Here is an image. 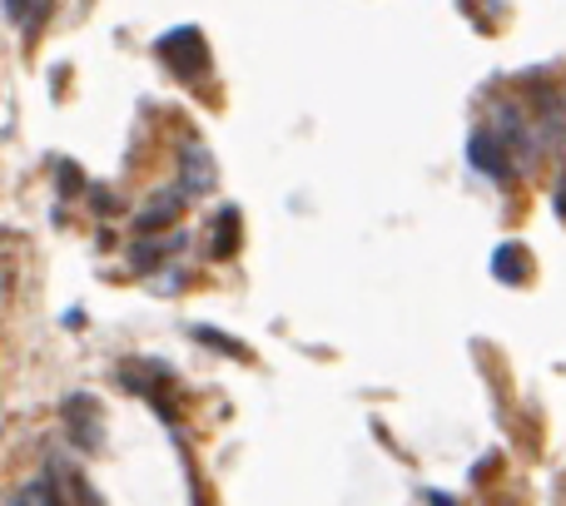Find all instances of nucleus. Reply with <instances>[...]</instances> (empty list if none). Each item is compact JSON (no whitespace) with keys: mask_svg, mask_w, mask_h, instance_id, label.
Segmentation results:
<instances>
[{"mask_svg":"<svg viewBox=\"0 0 566 506\" xmlns=\"http://www.w3.org/2000/svg\"><path fill=\"white\" fill-rule=\"evenodd\" d=\"M468 159L478 165V175H488V179H507L512 175V155H507V145H502L492 129H478V135L468 139Z\"/></svg>","mask_w":566,"mask_h":506,"instance_id":"f03ea898","label":"nucleus"},{"mask_svg":"<svg viewBox=\"0 0 566 506\" xmlns=\"http://www.w3.org/2000/svg\"><path fill=\"white\" fill-rule=\"evenodd\" d=\"M234 249H239V214L224 209V239L214 244V253H234Z\"/></svg>","mask_w":566,"mask_h":506,"instance_id":"1a4fd4ad","label":"nucleus"},{"mask_svg":"<svg viewBox=\"0 0 566 506\" xmlns=\"http://www.w3.org/2000/svg\"><path fill=\"white\" fill-rule=\"evenodd\" d=\"M159 55L169 60V70H179L185 80H195V75H205L209 70V50H205V35H199L195 25H185V30H169L165 40H159Z\"/></svg>","mask_w":566,"mask_h":506,"instance_id":"f257e3e1","label":"nucleus"},{"mask_svg":"<svg viewBox=\"0 0 566 506\" xmlns=\"http://www.w3.org/2000/svg\"><path fill=\"white\" fill-rule=\"evenodd\" d=\"M30 497H35L40 506H65V497H60V482L50 477V472H45V477L35 482V487H30Z\"/></svg>","mask_w":566,"mask_h":506,"instance_id":"6e6552de","label":"nucleus"},{"mask_svg":"<svg viewBox=\"0 0 566 506\" xmlns=\"http://www.w3.org/2000/svg\"><path fill=\"white\" fill-rule=\"evenodd\" d=\"M209 179H214L209 175V155L199 145H189L185 149V189H209Z\"/></svg>","mask_w":566,"mask_h":506,"instance_id":"423d86ee","label":"nucleus"},{"mask_svg":"<svg viewBox=\"0 0 566 506\" xmlns=\"http://www.w3.org/2000/svg\"><path fill=\"white\" fill-rule=\"evenodd\" d=\"M492 273H497L502 283L527 278V253H522V244H497V253H492Z\"/></svg>","mask_w":566,"mask_h":506,"instance_id":"39448f33","label":"nucleus"},{"mask_svg":"<svg viewBox=\"0 0 566 506\" xmlns=\"http://www.w3.org/2000/svg\"><path fill=\"white\" fill-rule=\"evenodd\" d=\"M65 422H70V432L80 438V447H99V418H95V402L90 398H70L65 402Z\"/></svg>","mask_w":566,"mask_h":506,"instance_id":"20e7f679","label":"nucleus"},{"mask_svg":"<svg viewBox=\"0 0 566 506\" xmlns=\"http://www.w3.org/2000/svg\"><path fill=\"white\" fill-rule=\"evenodd\" d=\"M492 135H497L502 145H517L522 159H532V149H537V139L527 135V119H522L517 105H497V129H492Z\"/></svg>","mask_w":566,"mask_h":506,"instance_id":"7ed1b4c3","label":"nucleus"},{"mask_svg":"<svg viewBox=\"0 0 566 506\" xmlns=\"http://www.w3.org/2000/svg\"><path fill=\"white\" fill-rule=\"evenodd\" d=\"M175 214H179L175 194H165V199H155V209H149V214H139V229H159V224H169Z\"/></svg>","mask_w":566,"mask_h":506,"instance_id":"0eeeda50","label":"nucleus"},{"mask_svg":"<svg viewBox=\"0 0 566 506\" xmlns=\"http://www.w3.org/2000/svg\"><path fill=\"white\" fill-rule=\"evenodd\" d=\"M557 209H562V214H566V185L557 189Z\"/></svg>","mask_w":566,"mask_h":506,"instance_id":"9d476101","label":"nucleus"}]
</instances>
